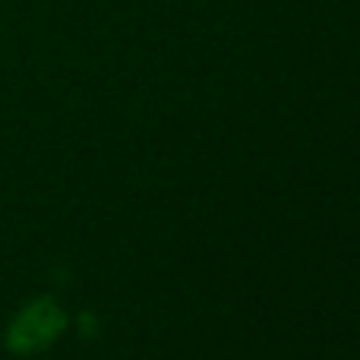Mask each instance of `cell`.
<instances>
[{"label": "cell", "mask_w": 360, "mask_h": 360, "mask_svg": "<svg viewBox=\"0 0 360 360\" xmlns=\"http://www.w3.org/2000/svg\"><path fill=\"white\" fill-rule=\"evenodd\" d=\"M67 329V310L54 297H35L10 319L4 348L16 357H32L48 351Z\"/></svg>", "instance_id": "6da1fadb"}]
</instances>
